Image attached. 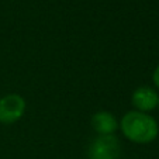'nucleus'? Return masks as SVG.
Listing matches in <instances>:
<instances>
[{
	"label": "nucleus",
	"mask_w": 159,
	"mask_h": 159,
	"mask_svg": "<svg viewBox=\"0 0 159 159\" xmlns=\"http://www.w3.org/2000/svg\"><path fill=\"white\" fill-rule=\"evenodd\" d=\"M90 159H117L120 156V142L114 135H99L90 145Z\"/></svg>",
	"instance_id": "f03ea898"
},
{
	"label": "nucleus",
	"mask_w": 159,
	"mask_h": 159,
	"mask_svg": "<svg viewBox=\"0 0 159 159\" xmlns=\"http://www.w3.org/2000/svg\"><path fill=\"white\" fill-rule=\"evenodd\" d=\"M92 127L100 135H111L118 128V123L111 113L99 111L92 117Z\"/></svg>",
	"instance_id": "39448f33"
},
{
	"label": "nucleus",
	"mask_w": 159,
	"mask_h": 159,
	"mask_svg": "<svg viewBox=\"0 0 159 159\" xmlns=\"http://www.w3.org/2000/svg\"><path fill=\"white\" fill-rule=\"evenodd\" d=\"M152 80L155 83V86L159 89V65L156 66V69L153 70V75H152Z\"/></svg>",
	"instance_id": "423d86ee"
},
{
	"label": "nucleus",
	"mask_w": 159,
	"mask_h": 159,
	"mask_svg": "<svg viewBox=\"0 0 159 159\" xmlns=\"http://www.w3.org/2000/svg\"><path fill=\"white\" fill-rule=\"evenodd\" d=\"M159 94L149 86H141L132 93V106L137 108V111L147 113L158 106Z\"/></svg>",
	"instance_id": "20e7f679"
},
{
	"label": "nucleus",
	"mask_w": 159,
	"mask_h": 159,
	"mask_svg": "<svg viewBox=\"0 0 159 159\" xmlns=\"http://www.w3.org/2000/svg\"><path fill=\"white\" fill-rule=\"evenodd\" d=\"M158 106H159V100H158Z\"/></svg>",
	"instance_id": "0eeeda50"
},
{
	"label": "nucleus",
	"mask_w": 159,
	"mask_h": 159,
	"mask_svg": "<svg viewBox=\"0 0 159 159\" xmlns=\"http://www.w3.org/2000/svg\"><path fill=\"white\" fill-rule=\"evenodd\" d=\"M121 131L125 138L137 144H148L158 137V123L153 117L141 111H128L121 118Z\"/></svg>",
	"instance_id": "f257e3e1"
},
{
	"label": "nucleus",
	"mask_w": 159,
	"mask_h": 159,
	"mask_svg": "<svg viewBox=\"0 0 159 159\" xmlns=\"http://www.w3.org/2000/svg\"><path fill=\"white\" fill-rule=\"evenodd\" d=\"M25 111V102L20 94H7L0 99V123L13 124L18 121Z\"/></svg>",
	"instance_id": "7ed1b4c3"
}]
</instances>
